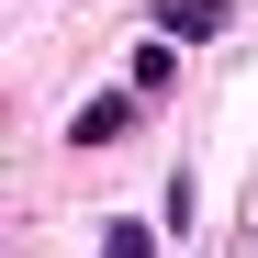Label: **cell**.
<instances>
[{
    "label": "cell",
    "instance_id": "3957f363",
    "mask_svg": "<svg viewBox=\"0 0 258 258\" xmlns=\"http://www.w3.org/2000/svg\"><path fill=\"white\" fill-rule=\"evenodd\" d=\"M101 258H157V236L146 225H101Z\"/></svg>",
    "mask_w": 258,
    "mask_h": 258
},
{
    "label": "cell",
    "instance_id": "6da1fadb",
    "mask_svg": "<svg viewBox=\"0 0 258 258\" xmlns=\"http://www.w3.org/2000/svg\"><path fill=\"white\" fill-rule=\"evenodd\" d=\"M135 101H146V90H90V101L68 112V135H79V146H112L123 123H135Z\"/></svg>",
    "mask_w": 258,
    "mask_h": 258
},
{
    "label": "cell",
    "instance_id": "7a4b0ae2",
    "mask_svg": "<svg viewBox=\"0 0 258 258\" xmlns=\"http://www.w3.org/2000/svg\"><path fill=\"white\" fill-rule=\"evenodd\" d=\"M168 34H225V0H157Z\"/></svg>",
    "mask_w": 258,
    "mask_h": 258
}]
</instances>
